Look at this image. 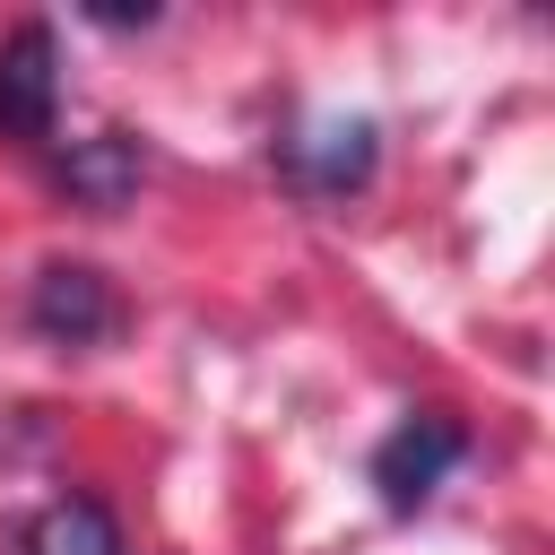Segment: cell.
I'll list each match as a JSON object with an SVG mask.
<instances>
[{
    "instance_id": "2",
    "label": "cell",
    "mask_w": 555,
    "mask_h": 555,
    "mask_svg": "<svg viewBox=\"0 0 555 555\" xmlns=\"http://www.w3.org/2000/svg\"><path fill=\"white\" fill-rule=\"evenodd\" d=\"M52 130H61V43H52L43 17H26L0 43V139L43 147Z\"/></svg>"
},
{
    "instance_id": "6",
    "label": "cell",
    "mask_w": 555,
    "mask_h": 555,
    "mask_svg": "<svg viewBox=\"0 0 555 555\" xmlns=\"http://www.w3.org/2000/svg\"><path fill=\"white\" fill-rule=\"evenodd\" d=\"M26 555H121V529L95 494H61L26 520Z\"/></svg>"
},
{
    "instance_id": "4",
    "label": "cell",
    "mask_w": 555,
    "mask_h": 555,
    "mask_svg": "<svg viewBox=\"0 0 555 555\" xmlns=\"http://www.w3.org/2000/svg\"><path fill=\"white\" fill-rule=\"evenodd\" d=\"M286 173H295L312 199L364 191V182H373V121H330V130H312V139H286Z\"/></svg>"
},
{
    "instance_id": "5",
    "label": "cell",
    "mask_w": 555,
    "mask_h": 555,
    "mask_svg": "<svg viewBox=\"0 0 555 555\" xmlns=\"http://www.w3.org/2000/svg\"><path fill=\"white\" fill-rule=\"evenodd\" d=\"M139 173H147V147H139V139H121V130H104V139H87V147H69V156H61V182H69L95 217H113V208L139 191Z\"/></svg>"
},
{
    "instance_id": "3",
    "label": "cell",
    "mask_w": 555,
    "mask_h": 555,
    "mask_svg": "<svg viewBox=\"0 0 555 555\" xmlns=\"http://www.w3.org/2000/svg\"><path fill=\"white\" fill-rule=\"evenodd\" d=\"M26 321H35V338H52V347H104V338L121 330V295H113L104 269L52 260V269L35 278V295H26Z\"/></svg>"
},
{
    "instance_id": "1",
    "label": "cell",
    "mask_w": 555,
    "mask_h": 555,
    "mask_svg": "<svg viewBox=\"0 0 555 555\" xmlns=\"http://www.w3.org/2000/svg\"><path fill=\"white\" fill-rule=\"evenodd\" d=\"M460 460H468V434H460L451 416H399V425L373 442V494H382V512H425L434 486H442Z\"/></svg>"
}]
</instances>
